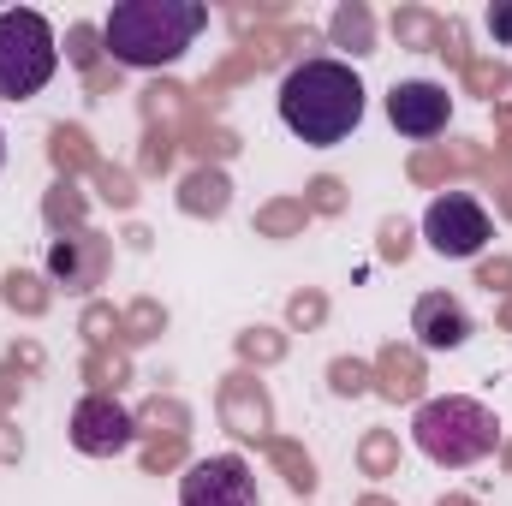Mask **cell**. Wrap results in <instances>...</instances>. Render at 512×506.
<instances>
[{
  "label": "cell",
  "instance_id": "obj_7",
  "mask_svg": "<svg viewBox=\"0 0 512 506\" xmlns=\"http://www.w3.org/2000/svg\"><path fill=\"white\" fill-rule=\"evenodd\" d=\"M131 441H137V423H131V411L114 399V393L78 399V411H72V447H78V453L114 459V453H126Z\"/></svg>",
  "mask_w": 512,
  "mask_h": 506
},
{
  "label": "cell",
  "instance_id": "obj_11",
  "mask_svg": "<svg viewBox=\"0 0 512 506\" xmlns=\"http://www.w3.org/2000/svg\"><path fill=\"white\" fill-rule=\"evenodd\" d=\"M411 334H417V346H429V352H453V346L471 340V316H465L459 298H447V292H423L417 310H411Z\"/></svg>",
  "mask_w": 512,
  "mask_h": 506
},
{
  "label": "cell",
  "instance_id": "obj_15",
  "mask_svg": "<svg viewBox=\"0 0 512 506\" xmlns=\"http://www.w3.org/2000/svg\"><path fill=\"white\" fill-rule=\"evenodd\" d=\"M48 155H54L60 179H72V173H96V149H90V131L84 126H54L48 131Z\"/></svg>",
  "mask_w": 512,
  "mask_h": 506
},
{
  "label": "cell",
  "instance_id": "obj_31",
  "mask_svg": "<svg viewBox=\"0 0 512 506\" xmlns=\"http://www.w3.org/2000/svg\"><path fill=\"white\" fill-rule=\"evenodd\" d=\"M286 322H292L298 334L322 328V322H328V298H322V292H292V298H286Z\"/></svg>",
  "mask_w": 512,
  "mask_h": 506
},
{
  "label": "cell",
  "instance_id": "obj_39",
  "mask_svg": "<svg viewBox=\"0 0 512 506\" xmlns=\"http://www.w3.org/2000/svg\"><path fill=\"white\" fill-rule=\"evenodd\" d=\"M382 256L387 262H405V256H411V233H405V221H382Z\"/></svg>",
  "mask_w": 512,
  "mask_h": 506
},
{
  "label": "cell",
  "instance_id": "obj_28",
  "mask_svg": "<svg viewBox=\"0 0 512 506\" xmlns=\"http://www.w3.org/2000/svg\"><path fill=\"white\" fill-rule=\"evenodd\" d=\"M328 387H334L340 399H358V393L376 387V370H370L364 358H334V364H328Z\"/></svg>",
  "mask_w": 512,
  "mask_h": 506
},
{
  "label": "cell",
  "instance_id": "obj_48",
  "mask_svg": "<svg viewBox=\"0 0 512 506\" xmlns=\"http://www.w3.org/2000/svg\"><path fill=\"white\" fill-rule=\"evenodd\" d=\"M358 506H393V501H387V495H364Z\"/></svg>",
  "mask_w": 512,
  "mask_h": 506
},
{
  "label": "cell",
  "instance_id": "obj_17",
  "mask_svg": "<svg viewBox=\"0 0 512 506\" xmlns=\"http://www.w3.org/2000/svg\"><path fill=\"white\" fill-rule=\"evenodd\" d=\"M0 298H6L18 316H42V310L54 304L48 280H42V274H30V268H6V280H0Z\"/></svg>",
  "mask_w": 512,
  "mask_h": 506
},
{
  "label": "cell",
  "instance_id": "obj_21",
  "mask_svg": "<svg viewBox=\"0 0 512 506\" xmlns=\"http://www.w3.org/2000/svg\"><path fill=\"white\" fill-rule=\"evenodd\" d=\"M393 36H399V48H423V54H435V42H441V18L423 12V6H399V12H393Z\"/></svg>",
  "mask_w": 512,
  "mask_h": 506
},
{
  "label": "cell",
  "instance_id": "obj_30",
  "mask_svg": "<svg viewBox=\"0 0 512 506\" xmlns=\"http://www.w3.org/2000/svg\"><path fill=\"white\" fill-rule=\"evenodd\" d=\"M304 209H310V215H340V209H346V185H340L334 173L310 179V185H304Z\"/></svg>",
  "mask_w": 512,
  "mask_h": 506
},
{
  "label": "cell",
  "instance_id": "obj_8",
  "mask_svg": "<svg viewBox=\"0 0 512 506\" xmlns=\"http://www.w3.org/2000/svg\"><path fill=\"white\" fill-rule=\"evenodd\" d=\"M215 411H221L227 435L256 441V447H262V441H274V399H268L262 376H251V370H233V376H221Z\"/></svg>",
  "mask_w": 512,
  "mask_h": 506
},
{
  "label": "cell",
  "instance_id": "obj_16",
  "mask_svg": "<svg viewBox=\"0 0 512 506\" xmlns=\"http://www.w3.org/2000/svg\"><path fill=\"white\" fill-rule=\"evenodd\" d=\"M131 423H137V435H149V441H185V435H191V411H185L179 399H149Z\"/></svg>",
  "mask_w": 512,
  "mask_h": 506
},
{
  "label": "cell",
  "instance_id": "obj_34",
  "mask_svg": "<svg viewBox=\"0 0 512 506\" xmlns=\"http://www.w3.org/2000/svg\"><path fill=\"white\" fill-rule=\"evenodd\" d=\"M435 54H441V60H453L459 72L471 66V48H465V24H459V18H441V42H435Z\"/></svg>",
  "mask_w": 512,
  "mask_h": 506
},
{
  "label": "cell",
  "instance_id": "obj_45",
  "mask_svg": "<svg viewBox=\"0 0 512 506\" xmlns=\"http://www.w3.org/2000/svg\"><path fill=\"white\" fill-rule=\"evenodd\" d=\"M495 322H501V328H507V334H512V292H507V298H501V310H495Z\"/></svg>",
  "mask_w": 512,
  "mask_h": 506
},
{
  "label": "cell",
  "instance_id": "obj_13",
  "mask_svg": "<svg viewBox=\"0 0 512 506\" xmlns=\"http://www.w3.org/2000/svg\"><path fill=\"white\" fill-rule=\"evenodd\" d=\"M227 203H233V185H227L221 167H191L185 173V185H179V209L185 215L215 221V215H227Z\"/></svg>",
  "mask_w": 512,
  "mask_h": 506
},
{
  "label": "cell",
  "instance_id": "obj_14",
  "mask_svg": "<svg viewBox=\"0 0 512 506\" xmlns=\"http://www.w3.org/2000/svg\"><path fill=\"white\" fill-rule=\"evenodd\" d=\"M328 36H334V48H346V54H376V12H370L364 0H346V6L328 18Z\"/></svg>",
  "mask_w": 512,
  "mask_h": 506
},
{
  "label": "cell",
  "instance_id": "obj_25",
  "mask_svg": "<svg viewBox=\"0 0 512 506\" xmlns=\"http://www.w3.org/2000/svg\"><path fill=\"white\" fill-rule=\"evenodd\" d=\"M185 96H191V90H179V84H149V90H143V120L155 131H167L185 114Z\"/></svg>",
  "mask_w": 512,
  "mask_h": 506
},
{
  "label": "cell",
  "instance_id": "obj_20",
  "mask_svg": "<svg viewBox=\"0 0 512 506\" xmlns=\"http://www.w3.org/2000/svg\"><path fill=\"white\" fill-rule=\"evenodd\" d=\"M161 334H167V310L155 298H137V304L120 310V346H149Z\"/></svg>",
  "mask_w": 512,
  "mask_h": 506
},
{
  "label": "cell",
  "instance_id": "obj_19",
  "mask_svg": "<svg viewBox=\"0 0 512 506\" xmlns=\"http://www.w3.org/2000/svg\"><path fill=\"white\" fill-rule=\"evenodd\" d=\"M304 221H310L304 197H274V203H262V209H256V233H262V239H298V233H304Z\"/></svg>",
  "mask_w": 512,
  "mask_h": 506
},
{
  "label": "cell",
  "instance_id": "obj_23",
  "mask_svg": "<svg viewBox=\"0 0 512 506\" xmlns=\"http://www.w3.org/2000/svg\"><path fill=\"white\" fill-rule=\"evenodd\" d=\"M358 471L364 477H399V435L393 429H370L358 441Z\"/></svg>",
  "mask_w": 512,
  "mask_h": 506
},
{
  "label": "cell",
  "instance_id": "obj_9",
  "mask_svg": "<svg viewBox=\"0 0 512 506\" xmlns=\"http://www.w3.org/2000/svg\"><path fill=\"white\" fill-rule=\"evenodd\" d=\"M447 114H453L447 84L405 78V84H393V90H387V120L405 131V137H435V131H447Z\"/></svg>",
  "mask_w": 512,
  "mask_h": 506
},
{
  "label": "cell",
  "instance_id": "obj_27",
  "mask_svg": "<svg viewBox=\"0 0 512 506\" xmlns=\"http://www.w3.org/2000/svg\"><path fill=\"white\" fill-rule=\"evenodd\" d=\"M239 358L256 364V370H262V364H280V358H286V334H280V328H245V334H239Z\"/></svg>",
  "mask_w": 512,
  "mask_h": 506
},
{
  "label": "cell",
  "instance_id": "obj_1",
  "mask_svg": "<svg viewBox=\"0 0 512 506\" xmlns=\"http://www.w3.org/2000/svg\"><path fill=\"white\" fill-rule=\"evenodd\" d=\"M280 120L310 149L352 137L364 120V84L346 60H298L280 84Z\"/></svg>",
  "mask_w": 512,
  "mask_h": 506
},
{
  "label": "cell",
  "instance_id": "obj_35",
  "mask_svg": "<svg viewBox=\"0 0 512 506\" xmlns=\"http://www.w3.org/2000/svg\"><path fill=\"white\" fill-rule=\"evenodd\" d=\"M465 84H471L477 96H495V90L507 84V66H501V60H471V66H465Z\"/></svg>",
  "mask_w": 512,
  "mask_h": 506
},
{
  "label": "cell",
  "instance_id": "obj_4",
  "mask_svg": "<svg viewBox=\"0 0 512 506\" xmlns=\"http://www.w3.org/2000/svg\"><path fill=\"white\" fill-rule=\"evenodd\" d=\"M60 66V48H54V30L42 12L30 6H12L0 12V96L6 102H30Z\"/></svg>",
  "mask_w": 512,
  "mask_h": 506
},
{
  "label": "cell",
  "instance_id": "obj_3",
  "mask_svg": "<svg viewBox=\"0 0 512 506\" xmlns=\"http://www.w3.org/2000/svg\"><path fill=\"white\" fill-rule=\"evenodd\" d=\"M411 435H417V447H423L435 465L465 471V465H477V459H489V453H495L501 423H495V411H489V405L447 393V399H429V405L417 411Z\"/></svg>",
  "mask_w": 512,
  "mask_h": 506
},
{
  "label": "cell",
  "instance_id": "obj_22",
  "mask_svg": "<svg viewBox=\"0 0 512 506\" xmlns=\"http://www.w3.org/2000/svg\"><path fill=\"white\" fill-rule=\"evenodd\" d=\"M84 209H90V203H84V191H78L72 179H60V185L42 197V215H48V227H54V233H66V227H72V233H84Z\"/></svg>",
  "mask_w": 512,
  "mask_h": 506
},
{
  "label": "cell",
  "instance_id": "obj_2",
  "mask_svg": "<svg viewBox=\"0 0 512 506\" xmlns=\"http://www.w3.org/2000/svg\"><path fill=\"white\" fill-rule=\"evenodd\" d=\"M203 24L209 6L197 0H126L102 24V54L114 66H167L197 42Z\"/></svg>",
  "mask_w": 512,
  "mask_h": 506
},
{
  "label": "cell",
  "instance_id": "obj_26",
  "mask_svg": "<svg viewBox=\"0 0 512 506\" xmlns=\"http://www.w3.org/2000/svg\"><path fill=\"white\" fill-rule=\"evenodd\" d=\"M78 334H84L90 352H108V346L120 340V310H114V304H90L84 322H78Z\"/></svg>",
  "mask_w": 512,
  "mask_h": 506
},
{
  "label": "cell",
  "instance_id": "obj_43",
  "mask_svg": "<svg viewBox=\"0 0 512 506\" xmlns=\"http://www.w3.org/2000/svg\"><path fill=\"white\" fill-rule=\"evenodd\" d=\"M84 78H90V90H114V84H120V66L108 60V66H90Z\"/></svg>",
  "mask_w": 512,
  "mask_h": 506
},
{
  "label": "cell",
  "instance_id": "obj_41",
  "mask_svg": "<svg viewBox=\"0 0 512 506\" xmlns=\"http://www.w3.org/2000/svg\"><path fill=\"white\" fill-rule=\"evenodd\" d=\"M18 393H24V376H18L12 364H0V411H6V405H18Z\"/></svg>",
  "mask_w": 512,
  "mask_h": 506
},
{
  "label": "cell",
  "instance_id": "obj_36",
  "mask_svg": "<svg viewBox=\"0 0 512 506\" xmlns=\"http://www.w3.org/2000/svg\"><path fill=\"white\" fill-rule=\"evenodd\" d=\"M411 179H417V185H441V179H447V155H441V149L411 155Z\"/></svg>",
  "mask_w": 512,
  "mask_h": 506
},
{
  "label": "cell",
  "instance_id": "obj_32",
  "mask_svg": "<svg viewBox=\"0 0 512 506\" xmlns=\"http://www.w3.org/2000/svg\"><path fill=\"white\" fill-rule=\"evenodd\" d=\"M173 149H179V143H173V131H143V149H137V167H143V173H167V167H173Z\"/></svg>",
  "mask_w": 512,
  "mask_h": 506
},
{
  "label": "cell",
  "instance_id": "obj_42",
  "mask_svg": "<svg viewBox=\"0 0 512 506\" xmlns=\"http://www.w3.org/2000/svg\"><path fill=\"white\" fill-rule=\"evenodd\" d=\"M12 370H42V346H36V340L12 346Z\"/></svg>",
  "mask_w": 512,
  "mask_h": 506
},
{
  "label": "cell",
  "instance_id": "obj_12",
  "mask_svg": "<svg viewBox=\"0 0 512 506\" xmlns=\"http://www.w3.org/2000/svg\"><path fill=\"white\" fill-rule=\"evenodd\" d=\"M376 370V393L393 399V405H405V399H423V358H417V346H399V340H387L382 358L370 364Z\"/></svg>",
  "mask_w": 512,
  "mask_h": 506
},
{
  "label": "cell",
  "instance_id": "obj_5",
  "mask_svg": "<svg viewBox=\"0 0 512 506\" xmlns=\"http://www.w3.org/2000/svg\"><path fill=\"white\" fill-rule=\"evenodd\" d=\"M423 239L441 256H477L489 245V209L471 191H441L423 209Z\"/></svg>",
  "mask_w": 512,
  "mask_h": 506
},
{
  "label": "cell",
  "instance_id": "obj_38",
  "mask_svg": "<svg viewBox=\"0 0 512 506\" xmlns=\"http://www.w3.org/2000/svg\"><path fill=\"white\" fill-rule=\"evenodd\" d=\"M477 286H489V292H512V256H489V262L477 268Z\"/></svg>",
  "mask_w": 512,
  "mask_h": 506
},
{
  "label": "cell",
  "instance_id": "obj_18",
  "mask_svg": "<svg viewBox=\"0 0 512 506\" xmlns=\"http://www.w3.org/2000/svg\"><path fill=\"white\" fill-rule=\"evenodd\" d=\"M262 453H268V459L280 465V477H286V489H298V495H310V489L322 483V477H316V459H310V453H304L298 441H280V435H274V441H262Z\"/></svg>",
  "mask_w": 512,
  "mask_h": 506
},
{
  "label": "cell",
  "instance_id": "obj_40",
  "mask_svg": "<svg viewBox=\"0 0 512 506\" xmlns=\"http://www.w3.org/2000/svg\"><path fill=\"white\" fill-rule=\"evenodd\" d=\"M18 453H24V435H18V429L6 423V411H0V465H12Z\"/></svg>",
  "mask_w": 512,
  "mask_h": 506
},
{
  "label": "cell",
  "instance_id": "obj_24",
  "mask_svg": "<svg viewBox=\"0 0 512 506\" xmlns=\"http://www.w3.org/2000/svg\"><path fill=\"white\" fill-rule=\"evenodd\" d=\"M84 381H90L96 393H120L131 381L126 352H114V346H108V352H90V358H84Z\"/></svg>",
  "mask_w": 512,
  "mask_h": 506
},
{
  "label": "cell",
  "instance_id": "obj_29",
  "mask_svg": "<svg viewBox=\"0 0 512 506\" xmlns=\"http://www.w3.org/2000/svg\"><path fill=\"white\" fill-rule=\"evenodd\" d=\"M66 60L84 66V72L102 66V30H96V24H72V30H66Z\"/></svg>",
  "mask_w": 512,
  "mask_h": 506
},
{
  "label": "cell",
  "instance_id": "obj_47",
  "mask_svg": "<svg viewBox=\"0 0 512 506\" xmlns=\"http://www.w3.org/2000/svg\"><path fill=\"white\" fill-rule=\"evenodd\" d=\"M435 506H477V501H471V495H441Z\"/></svg>",
  "mask_w": 512,
  "mask_h": 506
},
{
  "label": "cell",
  "instance_id": "obj_44",
  "mask_svg": "<svg viewBox=\"0 0 512 506\" xmlns=\"http://www.w3.org/2000/svg\"><path fill=\"white\" fill-rule=\"evenodd\" d=\"M489 30H495L501 42H512V0H507V6H495V12H489Z\"/></svg>",
  "mask_w": 512,
  "mask_h": 506
},
{
  "label": "cell",
  "instance_id": "obj_49",
  "mask_svg": "<svg viewBox=\"0 0 512 506\" xmlns=\"http://www.w3.org/2000/svg\"><path fill=\"white\" fill-rule=\"evenodd\" d=\"M501 459H507V471H512V441H507V447H501Z\"/></svg>",
  "mask_w": 512,
  "mask_h": 506
},
{
  "label": "cell",
  "instance_id": "obj_6",
  "mask_svg": "<svg viewBox=\"0 0 512 506\" xmlns=\"http://www.w3.org/2000/svg\"><path fill=\"white\" fill-rule=\"evenodd\" d=\"M179 506H262L256 495V471L239 453H215V459H197L179 483Z\"/></svg>",
  "mask_w": 512,
  "mask_h": 506
},
{
  "label": "cell",
  "instance_id": "obj_33",
  "mask_svg": "<svg viewBox=\"0 0 512 506\" xmlns=\"http://www.w3.org/2000/svg\"><path fill=\"white\" fill-rule=\"evenodd\" d=\"M96 185H102V197H108L114 209H131V203H137V185H131L126 167H108V161H96Z\"/></svg>",
  "mask_w": 512,
  "mask_h": 506
},
{
  "label": "cell",
  "instance_id": "obj_37",
  "mask_svg": "<svg viewBox=\"0 0 512 506\" xmlns=\"http://www.w3.org/2000/svg\"><path fill=\"white\" fill-rule=\"evenodd\" d=\"M185 459V441H149L143 447V471H173Z\"/></svg>",
  "mask_w": 512,
  "mask_h": 506
},
{
  "label": "cell",
  "instance_id": "obj_10",
  "mask_svg": "<svg viewBox=\"0 0 512 506\" xmlns=\"http://www.w3.org/2000/svg\"><path fill=\"white\" fill-rule=\"evenodd\" d=\"M108 239L102 233H72V239H54L48 245V280L54 286H66V292H90V286H102V274H108Z\"/></svg>",
  "mask_w": 512,
  "mask_h": 506
},
{
  "label": "cell",
  "instance_id": "obj_50",
  "mask_svg": "<svg viewBox=\"0 0 512 506\" xmlns=\"http://www.w3.org/2000/svg\"><path fill=\"white\" fill-rule=\"evenodd\" d=\"M0 161H6V137H0Z\"/></svg>",
  "mask_w": 512,
  "mask_h": 506
},
{
  "label": "cell",
  "instance_id": "obj_46",
  "mask_svg": "<svg viewBox=\"0 0 512 506\" xmlns=\"http://www.w3.org/2000/svg\"><path fill=\"white\" fill-rule=\"evenodd\" d=\"M501 215H507V221H512V179H507V185H501Z\"/></svg>",
  "mask_w": 512,
  "mask_h": 506
}]
</instances>
